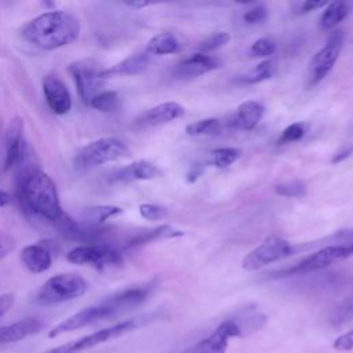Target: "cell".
<instances>
[{
  "mask_svg": "<svg viewBox=\"0 0 353 353\" xmlns=\"http://www.w3.org/2000/svg\"><path fill=\"white\" fill-rule=\"evenodd\" d=\"M15 168V190L23 211L55 226L66 214L61 207L55 182L30 157L29 148Z\"/></svg>",
  "mask_w": 353,
  "mask_h": 353,
  "instance_id": "1",
  "label": "cell"
},
{
  "mask_svg": "<svg viewBox=\"0 0 353 353\" xmlns=\"http://www.w3.org/2000/svg\"><path fill=\"white\" fill-rule=\"evenodd\" d=\"M150 294V285L134 287L119 291L106 299L101 301L97 305L84 307L70 317L62 320L55 327L48 331V338H55L61 334L72 332L87 325H92L102 320L117 317L123 313H127L139 305H142Z\"/></svg>",
  "mask_w": 353,
  "mask_h": 353,
  "instance_id": "2",
  "label": "cell"
},
{
  "mask_svg": "<svg viewBox=\"0 0 353 353\" xmlns=\"http://www.w3.org/2000/svg\"><path fill=\"white\" fill-rule=\"evenodd\" d=\"M80 33V21L70 12L54 10L43 12L22 28V37L32 46L52 51L74 41Z\"/></svg>",
  "mask_w": 353,
  "mask_h": 353,
  "instance_id": "3",
  "label": "cell"
},
{
  "mask_svg": "<svg viewBox=\"0 0 353 353\" xmlns=\"http://www.w3.org/2000/svg\"><path fill=\"white\" fill-rule=\"evenodd\" d=\"M88 283L74 273H59L50 277L37 291L36 302L40 305H57L84 295Z\"/></svg>",
  "mask_w": 353,
  "mask_h": 353,
  "instance_id": "4",
  "label": "cell"
},
{
  "mask_svg": "<svg viewBox=\"0 0 353 353\" xmlns=\"http://www.w3.org/2000/svg\"><path fill=\"white\" fill-rule=\"evenodd\" d=\"M130 156V150L124 142L117 138H99L81 148L74 157L77 170H92L98 165L116 161Z\"/></svg>",
  "mask_w": 353,
  "mask_h": 353,
  "instance_id": "5",
  "label": "cell"
},
{
  "mask_svg": "<svg viewBox=\"0 0 353 353\" xmlns=\"http://www.w3.org/2000/svg\"><path fill=\"white\" fill-rule=\"evenodd\" d=\"M145 323L143 317H138V319H128L124 320L121 323H117L114 325L98 330L92 334L84 335L79 339L70 341L68 343H63L61 346H57L46 353H81L84 350H88L97 345L109 342L112 339H116L119 336H123L124 334H128L131 331H134L135 328H138L139 325H142Z\"/></svg>",
  "mask_w": 353,
  "mask_h": 353,
  "instance_id": "6",
  "label": "cell"
},
{
  "mask_svg": "<svg viewBox=\"0 0 353 353\" xmlns=\"http://www.w3.org/2000/svg\"><path fill=\"white\" fill-rule=\"evenodd\" d=\"M291 250V244L287 240L280 236L272 234L243 258L241 266L244 270L250 272L259 270L261 268L290 255Z\"/></svg>",
  "mask_w": 353,
  "mask_h": 353,
  "instance_id": "7",
  "label": "cell"
},
{
  "mask_svg": "<svg viewBox=\"0 0 353 353\" xmlns=\"http://www.w3.org/2000/svg\"><path fill=\"white\" fill-rule=\"evenodd\" d=\"M66 259L74 265H90L97 269L121 263V254L109 244H83L72 248Z\"/></svg>",
  "mask_w": 353,
  "mask_h": 353,
  "instance_id": "8",
  "label": "cell"
},
{
  "mask_svg": "<svg viewBox=\"0 0 353 353\" xmlns=\"http://www.w3.org/2000/svg\"><path fill=\"white\" fill-rule=\"evenodd\" d=\"M69 73L76 84L79 95L84 103H90L91 99L99 94L103 84L99 66L92 59H80L69 65Z\"/></svg>",
  "mask_w": 353,
  "mask_h": 353,
  "instance_id": "9",
  "label": "cell"
},
{
  "mask_svg": "<svg viewBox=\"0 0 353 353\" xmlns=\"http://www.w3.org/2000/svg\"><path fill=\"white\" fill-rule=\"evenodd\" d=\"M350 248L345 245H330L324 247L314 254H310L303 261L296 263L294 268L283 270V276H295V274H307L328 268L332 263H336L350 255Z\"/></svg>",
  "mask_w": 353,
  "mask_h": 353,
  "instance_id": "10",
  "label": "cell"
},
{
  "mask_svg": "<svg viewBox=\"0 0 353 353\" xmlns=\"http://www.w3.org/2000/svg\"><path fill=\"white\" fill-rule=\"evenodd\" d=\"M343 33L341 30L334 32L325 44L314 54V57L310 61V84H316L320 80H323L334 68L341 50L343 47Z\"/></svg>",
  "mask_w": 353,
  "mask_h": 353,
  "instance_id": "11",
  "label": "cell"
},
{
  "mask_svg": "<svg viewBox=\"0 0 353 353\" xmlns=\"http://www.w3.org/2000/svg\"><path fill=\"white\" fill-rule=\"evenodd\" d=\"M241 324L236 320L222 321L208 336L200 339L183 353H225L229 341L234 336H241Z\"/></svg>",
  "mask_w": 353,
  "mask_h": 353,
  "instance_id": "12",
  "label": "cell"
},
{
  "mask_svg": "<svg viewBox=\"0 0 353 353\" xmlns=\"http://www.w3.org/2000/svg\"><path fill=\"white\" fill-rule=\"evenodd\" d=\"M4 170L15 168L28 150V145L23 139V120L14 117L10 120L4 134Z\"/></svg>",
  "mask_w": 353,
  "mask_h": 353,
  "instance_id": "13",
  "label": "cell"
},
{
  "mask_svg": "<svg viewBox=\"0 0 353 353\" xmlns=\"http://www.w3.org/2000/svg\"><path fill=\"white\" fill-rule=\"evenodd\" d=\"M43 92L46 102L52 113L66 114L72 108V97L66 85L54 74H48L43 80Z\"/></svg>",
  "mask_w": 353,
  "mask_h": 353,
  "instance_id": "14",
  "label": "cell"
},
{
  "mask_svg": "<svg viewBox=\"0 0 353 353\" xmlns=\"http://www.w3.org/2000/svg\"><path fill=\"white\" fill-rule=\"evenodd\" d=\"M221 61L215 57L196 52L182 62H179L174 70V76L176 79H193L201 74H205L211 70L219 68Z\"/></svg>",
  "mask_w": 353,
  "mask_h": 353,
  "instance_id": "15",
  "label": "cell"
},
{
  "mask_svg": "<svg viewBox=\"0 0 353 353\" xmlns=\"http://www.w3.org/2000/svg\"><path fill=\"white\" fill-rule=\"evenodd\" d=\"M185 109L176 102H163L160 105H156L146 110L143 114H141L137 119V125L142 128L148 127H157L167 124L175 119H179L183 116Z\"/></svg>",
  "mask_w": 353,
  "mask_h": 353,
  "instance_id": "16",
  "label": "cell"
},
{
  "mask_svg": "<svg viewBox=\"0 0 353 353\" xmlns=\"http://www.w3.org/2000/svg\"><path fill=\"white\" fill-rule=\"evenodd\" d=\"M265 106L258 101H245L240 103L229 124L236 130H252L262 120Z\"/></svg>",
  "mask_w": 353,
  "mask_h": 353,
  "instance_id": "17",
  "label": "cell"
},
{
  "mask_svg": "<svg viewBox=\"0 0 353 353\" xmlns=\"http://www.w3.org/2000/svg\"><path fill=\"white\" fill-rule=\"evenodd\" d=\"M160 170L146 161V160H138L134 161L120 170H117L112 175V182H131V181H148V179H154L160 176Z\"/></svg>",
  "mask_w": 353,
  "mask_h": 353,
  "instance_id": "18",
  "label": "cell"
},
{
  "mask_svg": "<svg viewBox=\"0 0 353 353\" xmlns=\"http://www.w3.org/2000/svg\"><path fill=\"white\" fill-rule=\"evenodd\" d=\"M149 65V54L139 52L127 57L125 59L120 61L119 63L101 70V77L103 80L110 79V77H119V76H132L143 72Z\"/></svg>",
  "mask_w": 353,
  "mask_h": 353,
  "instance_id": "19",
  "label": "cell"
},
{
  "mask_svg": "<svg viewBox=\"0 0 353 353\" xmlns=\"http://www.w3.org/2000/svg\"><path fill=\"white\" fill-rule=\"evenodd\" d=\"M41 327H43V323L33 317L22 319L12 324L0 327V345L22 341L29 335L39 332Z\"/></svg>",
  "mask_w": 353,
  "mask_h": 353,
  "instance_id": "20",
  "label": "cell"
},
{
  "mask_svg": "<svg viewBox=\"0 0 353 353\" xmlns=\"http://www.w3.org/2000/svg\"><path fill=\"white\" fill-rule=\"evenodd\" d=\"M21 259L32 273L46 272L52 262L51 252L48 251L47 247L41 244L26 245L21 252Z\"/></svg>",
  "mask_w": 353,
  "mask_h": 353,
  "instance_id": "21",
  "label": "cell"
},
{
  "mask_svg": "<svg viewBox=\"0 0 353 353\" xmlns=\"http://www.w3.org/2000/svg\"><path fill=\"white\" fill-rule=\"evenodd\" d=\"M182 48L181 41L174 33L164 32L152 37L146 46V52L149 55H165L175 54Z\"/></svg>",
  "mask_w": 353,
  "mask_h": 353,
  "instance_id": "22",
  "label": "cell"
},
{
  "mask_svg": "<svg viewBox=\"0 0 353 353\" xmlns=\"http://www.w3.org/2000/svg\"><path fill=\"white\" fill-rule=\"evenodd\" d=\"M349 14V6L343 1H332L325 6L320 17V28L324 30L335 28L339 22H342Z\"/></svg>",
  "mask_w": 353,
  "mask_h": 353,
  "instance_id": "23",
  "label": "cell"
},
{
  "mask_svg": "<svg viewBox=\"0 0 353 353\" xmlns=\"http://www.w3.org/2000/svg\"><path fill=\"white\" fill-rule=\"evenodd\" d=\"M179 236H183L182 230H179L174 226H170V225H161L156 229H152L149 232H143L139 236L134 237L130 241V245H142V244L152 243V241H156V240L172 239V237H179Z\"/></svg>",
  "mask_w": 353,
  "mask_h": 353,
  "instance_id": "24",
  "label": "cell"
},
{
  "mask_svg": "<svg viewBox=\"0 0 353 353\" xmlns=\"http://www.w3.org/2000/svg\"><path fill=\"white\" fill-rule=\"evenodd\" d=\"M121 212L123 210L117 205H94L83 211V219L88 225H99Z\"/></svg>",
  "mask_w": 353,
  "mask_h": 353,
  "instance_id": "25",
  "label": "cell"
},
{
  "mask_svg": "<svg viewBox=\"0 0 353 353\" xmlns=\"http://www.w3.org/2000/svg\"><path fill=\"white\" fill-rule=\"evenodd\" d=\"M88 105L99 112L110 113V112L117 110V108L120 105V98L116 91H101L91 99V102Z\"/></svg>",
  "mask_w": 353,
  "mask_h": 353,
  "instance_id": "26",
  "label": "cell"
},
{
  "mask_svg": "<svg viewBox=\"0 0 353 353\" xmlns=\"http://www.w3.org/2000/svg\"><path fill=\"white\" fill-rule=\"evenodd\" d=\"M274 74V65L272 61H263L258 63L251 72L240 77V81L245 84H256L270 79Z\"/></svg>",
  "mask_w": 353,
  "mask_h": 353,
  "instance_id": "27",
  "label": "cell"
},
{
  "mask_svg": "<svg viewBox=\"0 0 353 353\" xmlns=\"http://www.w3.org/2000/svg\"><path fill=\"white\" fill-rule=\"evenodd\" d=\"M241 154V150L237 148H219L211 152L210 163L216 168H226L232 165Z\"/></svg>",
  "mask_w": 353,
  "mask_h": 353,
  "instance_id": "28",
  "label": "cell"
},
{
  "mask_svg": "<svg viewBox=\"0 0 353 353\" xmlns=\"http://www.w3.org/2000/svg\"><path fill=\"white\" fill-rule=\"evenodd\" d=\"M221 131V123L216 119H203L186 125L185 132L190 137L214 135Z\"/></svg>",
  "mask_w": 353,
  "mask_h": 353,
  "instance_id": "29",
  "label": "cell"
},
{
  "mask_svg": "<svg viewBox=\"0 0 353 353\" xmlns=\"http://www.w3.org/2000/svg\"><path fill=\"white\" fill-rule=\"evenodd\" d=\"M350 320H353V295L343 299L330 314V323L335 327Z\"/></svg>",
  "mask_w": 353,
  "mask_h": 353,
  "instance_id": "30",
  "label": "cell"
},
{
  "mask_svg": "<svg viewBox=\"0 0 353 353\" xmlns=\"http://www.w3.org/2000/svg\"><path fill=\"white\" fill-rule=\"evenodd\" d=\"M307 131V124L303 121L292 123L288 127H285L281 132V135L277 139V145H285L291 142H296L305 137Z\"/></svg>",
  "mask_w": 353,
  "mask_h": 353,
  "instance_id": "31",
  "label": "cell"
},
{
  "mask_svg": "<svg viewBox=\"0 0 353 353\" xmlns=\"http://www.w3.org/2000/svg\"><path fill=\"white\" fill-rule=\"evenodd\" d=\"M229 40H230V36H229L228 32H216V33L210 34L204 40H201L199 43L197 48L201 54H207L210 51H214V50H218V48L223 47L225 44L229 43Z\"/></svg>",
  "mask_w": 353,
  "mask_h": 353,
  "instance_id": "32",
  "label": "cell"
},
{
  "mask_svg": "<svg viewBox=\"0 0 353 353\" xmlns=\"http://www.w3.org/2000/svg\"><path fill=\"white\" fill-rule=\"evenodd\" d=\"M274 192L284 197H302L306 194V185L299 179H292L276 185Z\"/></svg>",
  "mask_w": 353,
  "mask_h": 353,
  "instance_id": "33",
  "label": "cell"
},
{
  "mask_svg": "<svg viewBox=\"0 0 353 353\" xmlns=\"http://www.w3.org/2000/svg\"><path fill=\"white\" fill-rule=\"evenodd\" d=\"M139 214L148 221H161L168 215V210L163 205L143 203L139 205Z\"/></svg>",
  "mask_w": 353,
  "mask_h": 353,
  "instance_id": "34",
  "label": "cell"
},
{
  "mask_svg": "<svg viewBox=\"0 0 353 353\" xmlns=\"http://www.w3.org/2000/svg\"><path fill=\"white\" fill-rule=\"evenodd\" d=\"M274 51H276V44L269 39H258L251 46L252 57H269V55H273Z\"/></svg>",
  "mask_w": 353,
  "mask_h": 353,
  "instance_id": "35",
  "label": "cell"
},
{
  "mask_svg": "<svg viewBox=\"0 0 353 353\" xmlns=\"http://www.w3.org/2000/svg\"><path fill=\"white\" fill-rule=\"evenodd\" d=\"M243 19H244V22H247L250 25L262 23L268 19V10L263 6H256V7L245 11L243 15Z\"/></svg>",
  "mask_w": 353,
  "mask_h": 353,
  "instance_id": "36",
  "label": "cell"
},
{
  "mask_svg": "<svg viewBox=\"0 0 353 353\" xmlns=\"http://www.w3.org/2000/svg\"><path fill=\"white\" fill-rule=\"evenodd\" d=\"M334 349L341 350V352H347L353 349V330L349 332H345L342 335H339L334 343H332Z\"/></svg>",
  "mask_w": 353,
  "mask_h": 353,
  "instance_id": "37",
  "label": "cell"
},
{
  "mask_svg": "<svg viewBox=\"0 0 353 353\" xmlns=\"http://www.w3.org/2000/svg\"><path fill=\"white\" fill-rule=\"evenodd\" d=\"M328 3L325 0H307V1H303L299 4L298 7V12L299 14H306V12H310V11H314L317 8H321V7H325Z\"/></svg>",
  "mask_w": 353,
  "mask_h": 353,
  "instance_id": "38",
  "label": "cell"
},
{
  "mask_svg": "<svg viewBox=\"0 0 353 353\" xmlns=\"http://www.w3.org/2000/svg\"><path fill=\"white\" fill-rule=\"evenodd\" d=\"M12 247H14L12 239L7 233L0 230V256L7 255V252H10Z\"/></svg>",
  "mask_w": 353,
  "mask_h": 353,
  "instance_id": "39",
  "label": "cell"
},
{
  "mask_svg": "<svg viewBox=\"0 0 353 353\" xmlns=\"http://www.w3.org/2000/svg\"><path fill=\"white\" fill-rule=\"evenodd\" d=\"M12 303H14V295L12 294L0 295V317L11 309Z\"/></svg>",
  "mask_w": 353,
  "mask_h": 353,
  "instance_id": "40",
  "label": "cell"
},
{
  "mask_svg": "<svg viewBox=\"0 0 353 353\" xmlns=\"http://www.w3.org/2000/svg\"><path fill=\"white\" fill-rule=\"evenodd\" d=\"M352 153H353V146H349V148L343 149L342 152L336 153V154H335V156L331 159V163H332V164H335V163H341L342 160L347 159V157H349Z\"/></svg>",
  "mask_w": 353,
  "mask_h": 353,
  "instance_id": "41",
  "label": "cell"
},
{
  "mask_svg": "<svg viewBox=\"0 0 353 353\" xmlns=\"http://www.w3.org/2000/svg\"><path fill=\"white\" fill-rule=\"evenodd\" d=\"M201 172H203V167H200V165H193L192 168H190V171L188 172V182H194L200 175H201Z\"/></svg>",
  "mask_w": 353,
  "mask_h": 353,
  "instance_id": "42",
  "label": "cell"
},
{
  "mask_svg": "<svg viewBox=\"0 0 353 353\" xmlns=\"http://www.w3.org/2000/svg\"><path fill=\"white\" fill-rule=\"evenodd\" d=\"M125 6L132 8H143L150 4H156V1H148V0H132V1H124Z\"/></svg>",
  "mask_w": 353,
  "mask_h": 353,
  "instance_id": "43",
  "label": "cell"
},
{
  "mask_svg": "<svg viewBox=\"0 0 353 353\" xmlns=\"http://www.w3.org/2000/svg\"><path fill=\"white\" fill-rule=\"evenodd\" d=\"M10 203H11V196L6 190L0 189V208L8 205Z\"/></svg>",
  "mask_w": 353,
  "mask_h": 353,
  "instance_id": "44",
  "label": "cell"
},
{
  "mask_svg": "<svg viewBox=\"0 0 353 353\" xmlns=\"http://www.w3.org/2000/svg\"><path fill=\"white\" fill-rule=\"evenodd\" d=\"M350 252H352V254H353V245H352V248H350Z\"/></svg>",
  "mask_w": 353,
  "mask_h": 353,
  "instance_id": "45",
  "label": "cell"
}]
</instances>
